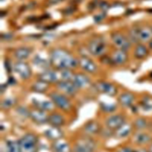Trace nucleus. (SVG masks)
<instances>
[{"instance_id": "nucleus-10", "label": "nucleus", "mask_w": 152, "mask_h": 152, "mask_svg": "<svg viewBox=\"0 0 152 152\" xmlns=\"http://www.w3.org/2000/svg\"><path fill=\"white\" fill-rule=\"evenodd\" d=\"M57 86L62 91L68 95H74L77 91L78 88L75 86L71 81L62 80L57 83Z\"/></svg>"}, {"instance_id": "nucleus-43", "label": "nucleus", "mask_w": 152, "mask_h": 152, "mask_svg": "<svg viewBox=\"0 0 152 152\" xmlns=\"http://www.w3.org/2000/svg\"><path fill=\"white\" fill-rule=\"evenodd\" d=\"M148 150L150 152H152V142H151V144H150V148Z\"/></svg>"}, {"instance_id": "nucleus-19", "label": "nucleus", "mask_w": 152, "mask_h": 152, "mask_svg": "<svg viewBox=\"0 0 152 152\" xmlns=\"http://www.w3.org/2000/svg\"><path fill=\"white\" fill-rule=\"evenodd\" d=\"M47 122L53 127H59L62 126L64 122V118L59 113H52L48 116Z\"/></svg>"}, {"instance_id": "nucleus-5", "label": "nucleus", "mask_w": 152, "mask_h": 152, "mask_svg": "<svg viewBox=\"0 0 152 152\" xmlns=\"http://www.w3.org/2000/svg\"><path fill=\"white\" fill-rule=\"evenodd\" d=\"M89 52L94 56L102 55L106 50V43L101 38H95L88 45Z\"/></svg>"}, {"instance_id": "nucleus-12", "label": "nucleus", "mask_w": 152, "mask_h": 152, "mask_svg": "<svg viewBox=\"0 0 152 152\" xmlns=\"http://www.w3.org/2000/svg\"><path fill=\"white\" fill-rule=\"evenodd\" d=\"M80 66L89 73H94L97 70V66L90 59L87 57H82L78 61Z\"/></svg>"}, {"instance_id": "nucleus-23", "label": "nucleus", "mask_w": 152, "mask_h": 152, "mask_svg": "<svg viewBox=\"0 0 152 152\" xmlns=\"http://www.w3.org/2000/svg\"><path fill=\"white\" fill-rule=\"evenodd\" d=\"M52 150L53 152H71V150L70 146L67 142L61 141L59 140L56 141L52 145Z\"/></svg>"}, {"instance_id": "nucleus-28", "label": "nucleus", "mask_w": 152, "mask_h": 152, "mask_svg": "<svg viewBox=\"0 0 152 152\" xmlns=\"http://www.w3.org/2000/svg\"><path fill=\"white\" fill-rule=\"evenodd\" d=\"M48 88V83L39 80L32 86L33 91L37 93H43L46 91Z\"/></svg>"}, {"instance_id": "nucleus-1", "label": "nucleus", "mask_w": 152, "mask_h": 152, "mask_svg": "<svg viewBox=\"0 0 152 152\" xmlns=\"http://www.w3.org/2000/svg\"><path fill=\"white\" fill-rule=\"evenodd\" d=\"M52 64L59 69H71L76 67L78 64L71 55L63 49H55L50 53Z\"/></svg>"}, {"instance_id": "nucleus-6", "label": "nucleus", "mask_w": 152, "mask_h": 152, "mask_svg": "<svg viewBox=\"0 0 152 152\" xmlns=\"http://www.w3.org/2000/svg\"><path fill=\"white\" fill-rule=\"evenodd\" d=\"M113 43L119 49L124 50H128L131 46V42L129 38L119 33H114L111 35Z\"/></svg>"}, {"instance_id": "nucleus-4", "label": "nucleus", "mask_w": 152, "mask_h": 152, "mask_svg": "<svg viewBox=\"0 0 152 152\" xmlns=\"http://www.w3.org/2000/svg\"><path fill=\"white\" fill-rule=\"evenodd\" d=\"M49 97L55 105L57 106L61 110L68 112L71 109V104L68 98L64 95L57 92H52L49 94Z\"/></svg>"}, {"instance_id": "nucleus-42", "label": "nucleus", "mask_w": 152, "mask_h": 152, "mask_svg": "<svg viewBox=\"0 0 152 152\" xmlns=\"http://www.w3.org/2000/svg\"><path fill=\"white\" fill-rule=\"evenodd\" d=\"M148 48L151 50H152V39H151L148 42Z\"/></svg>"}, {"instance_id": "nucleus-8", "label": "nucleus", "mask_w": 152, "mask_h": 152, "mask_svg": "<svg viewBox=\"0 0 152 152\" xmlns=\"http://www.w3.org/2000/svg\"><path fill=\"white\" fill-rule=\"evenodd\" d=\"M125 123V117L122 115H114L110 116L106 121L107 128L112 131H116Z\"/></svg>"}, {"instance_id": "nucleus-32", "label": "nucleus", "mask_w": 152, "mask_h": 152, "mask_svg": "<svg viewBox=\"0 0 152 152\" xmlns=\"http://www.w3.org/2000/svg\"><path fill=\"white\" fill-rule=\"evenodd\" d=\"M61 75V78H62V80L71 81L73 79L74 74L70 70V69H62Z\"/></svg>"}, {"instance_id": "nucleus-21", "label": "nucleus", "mask_w": 152, "mask_h": 152, "mask_svg": "<svg viewBox=\"0 0 152 152\" xmlns=\"http://www.w3.org/2000/svg\"><path fill=\"white\" fill-rule=\"evenodd\" d=\"M132 127H133V125H131L125 122L119 128H118V129L114 131L115 136L119 138L126 137L131 132Z\"/></svg>"}, {"instance_id": "nucleus-37", "label": "nucleus", "mask_w": 152, "mask_h": 152, "mask_svg": "<svg viewBox=\"0 0 152 152\" xmlns=\"http://www.w3.org/2000/svg\"><path fill=\"white\" fill-rule=\"evenodd\" d=\"M1 37L4 40H10L12 39V35L10 33H5L3 34H1Z\"/></svg>"}, {"instance_id": "nucleus-22", "label": "nucleus", "mask_w": 152, "mask_h": 152, "mask_svg": "<svg viewBox=\"0 0 152 152\" xmlns=\"http://www.w3.org/2000/svg\"><path fill=\"white\" fill-rule=\"evenodd\" d=\"M148 54V48L142 43L137 44L134 51V57L138 59H142L145 58Z\"/></svg>"}, {"instance_id": "nucleus-13", "label": "nucleus", "mask_w": 152, "mask_h": 152, "mask_svg": "<svg viewBox=\"0 0 152 152\" xmlns=\"http://www.w3.org/2000/svg\"><path fill=\"white\" fill-rule=\"evenodd\" d=\"M128 53L126 50L118 49L114 52L112 57V62L117 65H122L128 60Z\"/></svg>"}, {"instance_id": "nucleus-18", "label": "nucleus", "mask_w": 152, "mask_h": 152, "mask_svg": "<svg viewBox=\"0 0 152 152\" xmlns=\"http://www.w3.org/2000/svg\"><path fill=\"white\" fill-rule=\"evenodd\" d=\"M134 141L137 145H143L152 142V138L148 134L140 131L134 135Z\"/></svg>"}, {"instance_id": "nucleus-20", "label": "nucleus", "mask_w": 152, "mask_h": 152, "mask_svg": "<svg viewBox=\"0 0 152 152\" xmlns=\"http://www.w3.org/2000/svg\"><path fill=\"white\" fill-rule=\"evenodd\" d=\"M138 39L140 42H149L152 39V33L150 27H141L138 28Z\"/></svg>"}, {"instance_id": "nucleus-35", "label": "nucleus", "mask_w": 152, "mask_h": 152, "mask_svg": "<svg viewBox=\"0 0 152 152\" xmlns=\"http://www.w3.org/2000/svg\"><path fill=\"white\" fill-rule=\"evenodd\" d=\"M18 113L24 116H29L30 112H28V111L24 109V108H18Z\"/></svg>"}, {"instance_id": "nucleus-7", "label": "nucleus", "mask_w": 152, "mask_h": 152, "mask_svg": "<svg viewBox=\"0 0 152 152\" xmlns=\"http://www.w3.org/2000/svg\"><path fill=\"white\" fill-rule=\"evenodd\" d=\"M94 86L98 91L109 96H114L118 92L117 88L113 84L108 82L99 81Z\"/></svg>"}, {"instance_id": "nucleus-34", "label": "nucleus", "mask_w": 152, "mask_h": 152, "mask_svg": "<svg viewBox=\"0 0 152 152\" xmlns=\"http://www.w3.org/2000/svg\"><path fill=\"white\" fill-rule=\"evenodd\" d=\"M15 104V100L12 98H7L4 99L1 103V107L3 109H8L11 107Z\"/></svg>"}, {"instance_id": "nucleus-17", "label": "nucleus", "mask_w": 152, "mask_h": 152, "mask_svg": "<svg viewBox=\"0 0 152 152\" xmlns=\"http://www.w3.org/2000/svg\"><path fill=\"white\" fill-rule=\"evenodd\" d=\"M39 80L42 81L46 83H53L57 82L58 75L56 73L53 71L48 70L40 74L38 76Z\"/></svg>"}, {"instance_id": "nucleus-38", "label": "nucleus", "mask_w": 152, "mask_h": 152, "mask_svg": "<svg viewBox=\"0 0 152 152\" xmlns=\"http://www.w3.org/2000/svg\"><path fill=\"white\" fill-rule=\"evenodd\" d=\"M64 1H65V0H48V3L50 5H55V4H59Z\"/></svg>"}, {"instance_id": "nucleus-44", "label": "nucleus", "mask_w": 152, "mask_h": 152, "mask_svg": "<svg viewBox=\"0 0 152 152\" xmlns=\"http://www.w3.org/2000/svg\"><path fill=\"white\" fill-rule=\"evenodd\" d=\"M150 30H151V33H152V26H151L150 27Z\"/></svg>"}, {"instance_id": "nucleus-41", "label": "nucleus", "mask_w": 152, "mask_h": 152, "mask_svg": "<svg viewBox=\"0 0 152 152\" xmlns=\"http://www.w3.org/2000/svg\"><path fill=\"white\" fill-rule=\"evenodd\" d=\"M100 6H101V7H102V8L103 9V10H106L107 8V7H108V5H107V4L105 2H102L101 4H100Z\"/></svg>"}, {"instance_id": "nucleus-2", "label": "nucleus", "mask_w": 152, "mask_h": 152, "mask_svg": "<svg viewBox=\"0 0 152 152\" xmlns=\"http://www.w3.org/2000/svg\"><path fill=\"white\" fill-rule=\"evenodd\" d=\"M21 152H37V137L33 134L28 133L18 141Z\"/></svg>"}, {"instance_id": "nucleus-16", "label": "nucleus", "mask_w": 152, "mask_h": 152, "mask_svg": "<svg viewBox=\"0 0 152 152\" xmlns=\"http://www.w3.org/2000/svg\"><path fill=\"white\" fill-rule=\"evenodd\" d=\"M72 81L78 88H84L89 84L90 79L85 74L82 73H78L77 74H74Z\"/></svg>"}, {"instance_id": "nucleus-39", "label": "nucleus", "mask_w": 152, "mask_h": 152, "mask_svg": "<svg viewBox=\"0 0 152 152\" xmlns=\"http://www.w3.org/2000/svg\"><path fill=\"white\" fill-rule=\"evenodd\" d=\"M104 15L103 14H99V15H97L94 17V20L96 21V22H98V21H101L103 18H104Z\"/></svg>"}, {"instance_id": "nucleus-31", "label": "nucleus", "mask_w": 152, "mask_h": 152, "mask_svg": "<svg viewBox=\"0 0 152 152\" xmlns=\"http://www.w3.org/2000/svg\"><path fill=\"white\" fill-rule=\"evenodd\" d=\"M33 62L39 67L46 68L49 66V63L45 59L41 58L40 56H37L33 59Z\"/></svg>"}, {"instance_id": "nucleus-29", "label": "nucleus", "mask_w": 152, "mask_h": 152, "mask_svg": "<svg viewBox=\"0 0 152 152\" xmlns=\"http://www.w3.org/2000/svg\"><path fill=\"white\" fill-rule=\"evenodd\" d=\"M7 152H21L18 141H8L6 143Z\"/></svg>"}, {"instance_id": "nucleus-27", "label": "nucleus", "mask_w": 152, "mask_h": 152, "mask_svg": "<svg viewBox=\"0 0 152 152\" xmlns=\"http://www.w3.org/2000/svg\"><path fill=\"white\" fill-rule=\"evenodd\" d=\"M148 126V122L145 118L140 117L137 118L133 124V127L139 131H142L147 128Z\"/></svg>"}, {"instance_id": "nucleus-26", "label": "nucleus", "mask_w": 152, "mask_h": 152, "mask_svg": "<svg viewBox=\"0 0 152 152\" xmlns=\"http://www.w3.org/2000/svg\"><path fill=\"white\" fill-rule=\"evenodd\" d=\"M34 104L37 107V109L42 110L43 111H50L52 110L53 107L55 104L53 102L50 101H37L35 100L34 102Z\"/></svg>"}, {"instance_id": "nucleus-9", "label": "nucleus", "mask_w": 152, "mask_h": 152, "mask_svg": "<svg viewBox=\"0 0 152 152\" xmlns=\"http://www.w3.org/2000/svg\"><path fill=\"white\" fill-rule=\"evenodd\" d=\"M14 71L23 80L29 78L31 75V70L30 66L26 62L18 61L14 64Z\"/></svg>"}, {"instance_id": "nucleus-33", "label": "nucleus", "mask_w": 152, "mask_h": 152, "mask_svg": "<svg viewBox=\"0 0 152 152\" xmlns=\"http://www.w3.org/2000/svg\"><path fill=\"white\" fill-rule=\"evenodd\" d=\"M100 107L102 110L105 112L110 113L115 110L116 106L115 104H109V103H102L100 104Z\"/></svg>"}, {"instance_id": "nucleus-15", "label": "nucleus", "mask_w": 152, "mask_h": 152, "mask_svg": "<svg viewBox=\"0 0 152 152\" xmlns=\"http://www.w3.org/2000/svg\"><path fill=\"white\" fill-rule=\"evenodd\" d=\"M119 103L124 107H129L135 100V96L131 92H124L118 97Z\"/></svg>"}, {"instance_id": "nucleus-30", "label": "nucleus", "mask_w": 152, "mask_h": 152, "mask_svg": "<svg viewBox=\"0 0 152 152\" xmlns=\"http://www.w3.org/2000/svg\"><path fill=\"white\" fill-rule=\"evenodd\" d=\"M138 28L139 27H133L129 31V39L131 43H140L138 39Z\"/></svg>"}, {"instance_id": "nucleus-40", "label": "nucleus", "mask_w": 152, "mask_h": 152, "mask_svg": "<svg viewBox=\"0 0 152 152\" xmlns=\"http://www.w3.org/2000/svg\"><path fill=\"white\" fill-rule=\"evenodd\" d=\"M134 152H150L149 150L145 148H138L137 150H134Z\"/></svg>"}, {"instance_id": "nucleus-25", "label": "nucleus", "mask_w": 152, "mask_h": 152, "mask_svg": "<svg viewBox=\"0 0 152 152\" xmlns=\"http://www.w3.org/2000/svg\"><path fill=\"white\" fill-rule=\"evenodd\" d=\"M31 53V50L28 48H20L14 52L15 57L18 60H24L27 59Z\"/></svg>"}, {"instance_id": "nucleus-11", "label": "nucleus", "mask_w": 152, "mask_h": 152, "mask_svg": "<svg viewBox=\"0 0 152 152\" xmlns=\"http://www.w3.org/2000/svg\"><path fill=\"white\" fill-rule=\"evenodd\" d=\"M29 116L32 121L37 124H43L47 122L48 116L45 111L39 109H36L30 112Z\"/></svg>"}, {"instance_id": "nucleus-24", "label": "nucleus", "mask_w": 152, "mask_h": 152, "mask_svg": "<svg viewBox=\"0 0 152 152\" xmlns=\"http://www.w3.org/2000/svg\"><path fill=\"white\" fill-rule=\"evenodd\" d=\"M84 129L88 134H95L100 132V125L94 121H91L86 123Z\"/></svg>"}, {"instance_id": "nucleus-3", "label": "nucleus", "mask_w": 152, "mask_h": 152, "mask_svg": "<svg viewBox=\"0 0 152 152\" xmlns=\"http://www.w3.org/2000/svg\"><path fill=\"white\" fill-rule=\"evenodd\" d=\"M96 148L94 141L90 137L81 138L73 146L74 152H93Z\"/></svg>"}, {"instance_id": "nucleus-14", "label": "nucleus", "mask_w": 152, "mask_h": 152, "mask_svg": "<svg viewBox=\"0 0 152 152\" xmlns=\"http://www.w3.org/2000/svg\"><path fill=\"white\" fill-rule=\"evenodd\" d=\"M45 135L50 140L58 141L60 140L62 138L63 132L59 128V127L52 126L51 128H49L45 131Z\"/></svg>"}, {"instance_id": "nucleus-36", "label": "nucleus", "mask_w": 152, "mask_h": 152, "mask_svg": "<svg viewBox=\"0 0 152 152\" xmlns=\"http://www.w3.org/2000/svg\"><path fill=\"white\" fill-rule=\"evenodd\" d=\"M118 152H134V150H132L130 147H125L121 148L120 150L118 151Z\"/></svg>"}]
</instances>
